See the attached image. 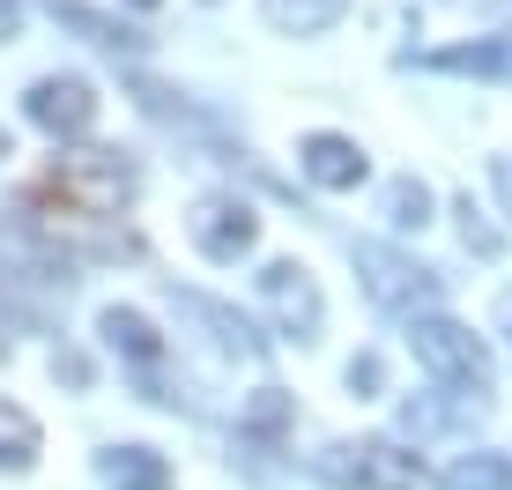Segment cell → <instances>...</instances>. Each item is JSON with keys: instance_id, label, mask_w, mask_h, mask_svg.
Segmentation results:
<instances>
[{"instance_id": "cell-1", "label": "cell", "mask_w": 512, "mask_h": 490, "mask_svg": "<svg viewBox=\"0 0 512 490\" xmlns=\"http://www.w3.org/2000/svg\"><path fill=\"white\" fill-rule=\"evenodd\" d=\"M134 201V171L112 149H75L23 186V223L52 245H82V253H119V216Z\"/></svg>"}, {"instance_id": "cell-2", "label": "cell", "mask_w": 512, "mask_h": 490, "mask_svg": "<svg viewBox=\"0 0 512 490\" xmlns=\"http://www.w3.org/2000/svg\"><path fill=\"white\" fill-rule=\"evenodd\" d=\"M312 468H320L327 483H342V490H438L431 468H423L409 446H394V439L320 446V453H312Z\"/></svg>"}, {"instance_id": "cell-3", "label": "cell", "mask_w": 512, "mask_h": 490, "mask_svg": "<svg viewBox=\"0 0 512 490\" xmlns=\"http://www.w3.org/2000/svg\"><path fill=\"white\" fill-rule=\"evenodd\" d=\"M409 349L438 387H453L468 401L490 394V349H483V335H468L461 320H409Z\"/></svg>"}, {"instance_id": "cell-4", "label": "cell", "mask_w": 512, "mask_h": 490, "mask_svg": "<svg viewBox=\"0 0 512 490\" xmlns=\"http://www.w3.org/2000/svg\"><path fill=\"white\" fill-rule=\"evenodd\" d=\"M357 268H364V290H372L379 305H394V312L438 297V275L416 268V260H401V253H386V245H357Z\"/></svg>"}, {"instance_id": "cell-5", "label": "cell", "mask_w": 512, "mask_h": 490, "mask_svg": "<svg viewBox=\"0 0 512 490\" xmlns=\"http://www.w3.org/2000/svg\"><path fill=\"white\" fill-rule=\"evenodd\" d=\"M186 231H193V245H201L208 260H238V253H253L260 223H253V208H245V201H231V194H208V201L186 216Z\"/></svg>"}, {"instance_id": "cell-6", "label": "cell", "mask_w": 512, "mask_h": 490, "mask_svg": "<svg viewBox=\"0 0 512 490\" xmlns=\"http://www.w3.org/2000/svg\"><path fill=\"white\" fill-rule=\"evenodd\" d=\"M30 119H38L45 134H90L97 127V90L82 75H45L38 90H30Z\"/></svg>"}, {"instance_id": "cell-7", "label": "cell", "mask_w": 512, "mask_h": 490, "mask_svg": "<svg viewBox=\"0 0 512 490\" xmlns=\"http://www.w3.org/2000/svg\"><path fill=\"white\" fill-rule=\"evenodd\" d=\"M260 290H268L275 320L290 327L297 342H312V335H320V290H312V275L297 268V260H268V268H260Z\"/></svg>"}, {"instance_id": "cell-8", "label": "cell", "mask_w": 512, "mask_h": 490, "mask_svg": "<svg viewBox=\"0 0 512 490\" xmlns=\"http://www.w3.org/2000/svg\"><path fill=\"white\" fill-rule=\"evenodd\" d=\"M305 171H312L320 186H334V194H342V186L364 179V149L342 142V134H312V142H305Z\"/></svg>"}, {"instance_id": "cell-9", "label": "cell", "mask_w": 512, "mask_h": 490, "mask_svg": "<svg viewBox=\"0 0 512 490\" xmlns=\"http://www.w3.org/2000/svg\"><path fill=\"white\" fill-rule=\"evenodd\" d=\"M104 483L112 490H171V468L149 446H112L104 453Z\"/></svg>"}, {"instance_id": "cell-10", "label": "cell", "mask_w": 512, "mask_h": 490, "mask_svg": "<svg viewBox=\"0 0 512 490\" xmlns=\"http://www.w3.org/2000/svg\"><path fill=\"white\" fill-rule=\"evenodd\" d=\"M38 446H45V431H38V416L30 409H15V401H0V468H38Z\"/></svg>"}, {"instance_id": "cell-11", "label": "cell", "mask_w": 512, "mask_h": 490, "mask_svg": "<svg viewBox=\"0 0 512 490\" xmlns=\"http://www.w3.org/2000/svg\"><path fill=\"white\" fill-rule=\"evenodd\" d=\"M97 327H104V342H112V349H127L134 364H156V357H164V342H156V327L141 320V312H127V305H112V312H104Z\"/></svg>"}, {"instance_id": "cell-12", "label": "cell", "mask_w": 512, "mask_h": 490, "mask_svg": "<svg viewBox=\"0 0 512 490\" xmlns=\"http://www.w3.org/2000/svg\"><path fill=\"white\" fill-rule=\"evenodd\" d=\"M446 490H512V461L505 453H461L446 468Z\"/></svg>"}, {"instance_id": "cell-13", "label": "cell", "mask_w": 512, "mask_h": 490, "mask_svg": "<svg viewBox=\"0 0 512 490\" xmlns=\"http://www.w3.org/2000/svg\"><path fill=\"white\" fill-rule=\"evenodd\" d=\"M342 8H349V0H268V23H275V30H297V38H312V30H327Z\"/></svg>"}, {"instance_id": "cell-14", "label": "cell", "mask_w": 512, "mask_h": 490, "mask_svg": "<svg viewBox=\"0 0 512 490\" xmlns=\"http://www.w3.org/2000/svg\"><path fill=\"white\" fill-rule=\"evenodd\" d=\"M394 223H401V231H423V223H431V194H423L416 179L394 186Z\"/></svg>"}, {"instance_id": "cell-15", "label": "cell", "mask_w": 512, "mask_h": 490, "mask_svg": "<svg viewBox=\"0 0 512 490\" xmlns=\"http://www.w3.org/2000/svg\"><path fill=\"white\" fill-rule=\"evenodd\" d=\"M282 416H290V401H282L275 387H260V401H253V409H245V424H253V431H275Z\"/></svg>"}, {"instance_id": "cell-16", "label": "cell", "mask_w": 512, "mask_h": 490, "mask_svg": "<svg viewBox=\"0 0 512 490\" xmlns=\"http://www.w3.org/2000/svg\"><path fill=\"white\" fill-rule=\"evenodd\" d=\"M490 186H498V201H505V216H512V156H498V164H490Z\"/></svg>"}, {"instance_id": "cell-17", "label": "cell", "mask_w": 512, "mask_h": 490, "mask_svg": "<svg viewBox=\"0 0 512 490\" xmlns=\"http://www.w3.org/2000/svg\"><path fill=\"white\" fill-rule=\"evenodd\" d=\"M349 387L372 394V387H379V357H357V364H349Z\"/></svg>"}, {"instance_id": "cell-18", "label": "cell", "mask_w": 512, "mask_h": 490, "mask_svg": "<svg viewBox=\"0 0 512 490\" xmlns=\"http://www.w3.org/2000/svg\"><path fill=\"white\" fill-rule=\"evenodd\" d=\"M134 8H156V0H134Z\"/></svg>"}]
</instances>
